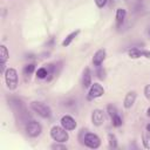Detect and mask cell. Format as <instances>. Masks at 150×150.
<instances>
[{"instance_id": "1", "label": "cell", "mask_w": 150, "mask_h": 150, "mask_svg": "<svg viewBox=\"0 0 150 150\" xmlns=\"http://www.w3.org/2000/svg\"><path fill=\"white\" fill-rule=\"evenodd\" d=\"M50 136L55 141V142H59V143H64L68 141L69 138V135L68 132L66 131V129L61 125H54L52 129H50Z\"/></svg>"}, {"instance_id": "2", "label": "cell", "mask_w": 150, "mask_h": 150, "mask_svg": "<svg viewBox=\"0 0 150 150\" xmlns=\"http://www.w3.org/2000/svg\"><path fill=\"white\" fill-rule=\"evenodd\" d=\"M30 108H32L38 115H40V116L43 117V118H49V117L52 116V110H50V108H49L48 105H46L45 103H42V102L33 101V102L30 103Z\"/></svg>"}, {"instance_id": "3", "label": "cell", "mask_w": 150, "mask_h": 150, "mask_svg": "<svg viewBox=\"0 0 150 150\" xmlns=\"http://www.w3.org/2000/svg\"><path fill=\"white\" fill-rule=\"evenodd\" d=\"M5 81L6 86L9 90H14L18 87V73L14 68H8L5 71Z\"/></svg>"}, {"instance_id": "4", "label": "cell", "mask_w": 150, "mask_h": 150, "mask_svg": "<svg viewBox=\"0 0 150 150\" xmlns=\"http://www.w3.org/2000/svg\"><path fill=\"white\" fill-rule=\"evenodd\" d=\"M83 143L90 149H97L101 145V139H100V137L97 135H95L93 132H87L84 135Z\"/></svg>"}, {"instance_id": "5", "label": "cell", "mask_w": 150, "mask_h": 150, "mask_svg": "<svg viewBox=\"0 0 150 150\" xmlns=\"http://www.w3.org/2000/svg\"><path fill=\"white\" fill-rule=\"evenodd\" d=\"M41 131H42L41 124H40L39 122L34 121V120L29 121V122L27 123V125H26V132H27V135L30 136V137H38V136L41 134Z\"/></svg>"}, {"instance_id": "6", "label": "cell", "mask_w": 150, "mask_h": 150, "mask_svg": "<svg viewBox=\"0 0 150 150\" xmlns=\"http://www.w3.org/2000/svg\"><path fill=\"white\" fill-rule=\"evenodd\" d=\"M104 94V89L100 83H94L90 86L89 88V93H88V100H94L97 97H101Z\"/></svg>"}, {"instance_id": "7", "label": "cell", "mask_w": 150, "mask_h": 150, "mask_svg": "<svg viewBox=\"0 0 150 150\" xmlns=\"http://www.w3.org/2000/svg\"><path fill=\"white\" fill-rule=\"evenodd\" d=\"M60 122H61V125H62L66 130H74V129L76 128V122H75V120H74L71 116H69V115L62 116Z\"/></svg>"}, {"instance_id": "8", "label": "cell", "mask_w": 150, "mask_h": 150, "mask_svg": "<svg viewBox=\"0 0 150 150\" xmlns=\"http://www.w3.org/2000/svg\"><path fill=\"white\" fill-rule=\"evenodd\" d=\"M104 121V115H103V111L100 110V109H95L91 114V122L96 127H100Z\"/></svg>"}, {"instance_id": "9", "label": "cell", "mask_w": 150, "mask_h": 150, "mask_svg": "<svg viewBox=\"0 0 150 150\" xmlns=\"http://www.w3.org/2000/svg\"><path fill=\"white\" fill-rule=\"evenodd\" d=\"M105 55H107L105 49H98V50L94 54V56H93V64H94L95 67L101 66V64L103 63L104 59H105Z\"/></svg>"}, {"instance_id": "10", "label": "cell", "mask_w": 150, "mask_h": 150, "mask_svg": "<svg viewBox=\"0 0 150 150\" xmlns=\"http://www.w3.org/2000/svg\"><path fill=\"white\" fill-rule=\"evenodd\" d=\"M136 91H129L127 95H125V97H124V101H123V105H124V108L125 109H130L132 105H134V103H135V101H136Z\"/></svg>"}, {"instance_id": "11", "label": "cell", "mask_w": 150, "mask_h": 150, "mask_svg": "<svg viewBox=\"0 0 150 150\" xmlns=\"http://www.w3.org/2000/svg\"><path fill=\"white\" fill-rule=\"evenodd\" d=\"M91 74H90V69L86 68L83 70V76H82V86L84 88H90L91 86Z\"/></svg>"}, {"instance_id": "12", "label": "cell", "mask_w": 150, "mask_h": 150, "mask_svg": "<svg viewBox=\"0 0 150 150\" xmlns=\"http://www.w3.org/2000/svg\"><path fill=\"white\" fill-rule=\"evenodd\" d=\"M125 15H127V11L124 9V8H117L116 9V25H117V27H120L122 23H123V21H124V19H125Z\"/></svg>"}, {"instance_id": "13", "label": "cell", "mask_w": 150, "mask_h": 150, "mask_svg": "<svg viewBox=\"0 0 150 150\" xmlns=\"http://www.w3.org/2000/svg\"><path fill=\"white\" fill-rule=\"evenodd\" d=\"M79 34H80V29H76L75 32H71L70 34H68L67 38L62 41V47H67V46H69V45L71 43V41H73Z\"/></svg>"}, {"instance_id": "14", "label": "cell", "mask_w": 150, "mask_h": 150, "mask_svg": "<svg viewBox=\"0 0 150 150\" xmlns=\"http://www.w3.org/2000/svg\"><path fill=\"white\" fill-rule=\"evenodd\" d=\"M128 55H129L131 59H138V57L143 56V50L139 49V48L134 47V48H130V49L128 50Z\"/></svg>"}, {"instance_id": "15", "label": "cell", "mask_w": 150, "mask_h": 150, "mask_svg": "<svg viewBox=\"0 0 150 150\" xmlns=\"http://www.w3.org/2000/svg\"><path fill=\"white\" fill-rule=\"evenodd\" d=\"M0 60H1V64H6V61H7V59H8V56H9V53H8V50H7V47L6 46H1V48H0Z\"/></svg>"}, {"instance_id": "16", "label": "cell", "mask_w": 150, "mask_h": 150, "mask_svg": "<svg viewBox=\"0 0 150 150\" xmlns=\"http://www.w3.org/2000/svg\"><path fill=\"white\" fill-rule=\"evenodd\" d=\"M35 70V64L34 63H29V64H26L25 68H23V74L26 76H29L30 74H33V71Z\"/></svg>"}, {"instance_id": "17", "label": "cell", "mask_w": 150, "mask_h": 150, "mask_svg": "<svg viewBox=\"0 0 150 150\" xmlns=\"http://www.w3.org/2000/svg\"><path fill=\"white\" fill-rule=\"evenodd\" d=\"M108 142H109V145L110 148H117V138L114 134H108Z\"/></svg>"}, {"instance_id": "18", "label": "cell", "mask_w": 150, "mask_h": 150, "mask_svg": "<svg viewBox=\"0 0 150 150\" xmlns=\"http://www.w3.org/2000/svg\"><path fill=\"white\" fill-rule=\"evenodd\" d=\"M47 75H48V70H47L46 67H41V68H39V69L36 70V76H38L39 79H46Z\"/></svg>"}, {"instance_id": "19", "label": "cell", "mask_w": 150, "mask_h": 150, "mask_svg": "<svg viewBox=\"0 0 150 150\" xmlns=\"http://www.w3.org/2000/svg\"><path fill=\"white\" fill-rule=\"evenodd\" d=\"M111 121H112V125L114 127H121L122 125V118H121V116L118 114L115 115V116H112L111 117Z\"/></svg>"}, {"instance_id": "20", "label": "cell", "mask_w": 150, "mask_h": 150, "mask_svg": "<svg viewBox=\"0 0 150 150\" xmlns=\"http://www.w3.org/2000/svg\"><path fill=\"white\" fill-rule=\"evenodd\" d=\"M107 111H108V114H109L110 117H112V116H115V115L118 114V112H117V108H116L115 105H112V104H109V105L107 107Z\"/></svg>"}, {"instance_id": "21", "label": "cell", "mask_w": 150, "mask_h": 150, "mask_svg": "<svg viewBox=\"0 0 150 150\" xmlns=\"http://www.w3.org/2000/svg\"><path fill=\"white\" fill-rule=\"evenodd\" d=\"M96 75H97V77L100 80H104L105 79V70L101 66H98L97 67V70H96Z\"/></svg>"}, {"instance_id": "22", "label": "cell", "mask_w": 150, "mask_h": 150, "mask_svg": "<svg viewBox=\"0 0 150 150\" xmlns=\"http://www.w3.org/2000/svg\"><path fill=\"white\" fill-rule=\"evenodd\" d=\"M143 145L146 149H150V136H148L146 134H143Z\"/></svg>"}, {"instance_id": "23", "label": "cell", "mask_w": 150, "mask_h": 150, "mask_svg": "<svg viewBox=\"0 0 150 150\" xmlns=\"http://www.w3.org/2000/svg\"><path fill=\"white\" fill-rule=\"evenodd\" d=\"M94 1H95L96 6H97L98 8H103V7L107 5V1H108V0H94Z\"/></svg>"}, {"instance_id": "24", "label": "cell", "mask_w": 150, "mask_h": 150, "mask_svg": "<svg viewBox=\"0 0 150 150\" xmlns=\"http://www.w3.org/2000/svg\"><path fill=\"white\" fill-rule=\"evenodd\" d=\"M52 149H56V150H67L66 145H61V144H59V142H57L56 144H53V145H52Z\"/></svg>"}, {"instance_id": "25", "label": "cell", "mask_w": 150, "mask_h": 150, "mask_svg": "<svg viewBox=\"0 0 150 150\" xmlns=\"http://www.w3.org/2000/svg\"><path fill=\"white\" fill-rule=\"evenodd\" d=\"M144 95H145V97L148 100H150V84L144 87Z\"/></svg>"}, {"instance_id": "26", "label": "cell", "mask_w": 150, "mask_h": 150, "mask_svg": "<svg viewBox=\"0 0 150 150\" xmlns=\"http://www.w3.org/2000/svg\"><path fill=\"white\" fill-rule=\"evenodd\" d=\"M143 56L150 59V52H149V50H143Z\"/></svg>"}, {"instance_id": "27", "label": "cell", "mask_w": 150, "mask_h": 150, "mask_svg": "<svg viewBox=\"0 0 150 150\" xmlns=\"http://www.w3.org/2000/svg\"><path fill=\"white\" fill-rule=\"evenodd\" d=\"M146 131H148V132H150V123L146 125Z\"/></svg>"}, {"instance_id": "28", "label": "cell", "mask_w": 150, "mask_h": 150, "mask_svg": "<svg viewBox=\"0 0 150 150\" xmlns=\"http://www.w3.org/2000/svg\"><path fill=\"white\" fill-rule=\"evenodd\" d=\"M146 114H148V116L150 117V108H148V110H146Z\"/></svg>"}, {"instance_id": "29", "label": "cell", "mask_w": 150, "mask_h": 150, "mask_svg": "<svg viewBox=\"0 0 150 150\" xmlns=\"http://www.w3.org/2000/svg\"><path fill=\"white\" fill-rule=\"evenodd\" d=\"M148 34H149V38H150V29L148 30Z\"/></svg>"}]
</instances>
